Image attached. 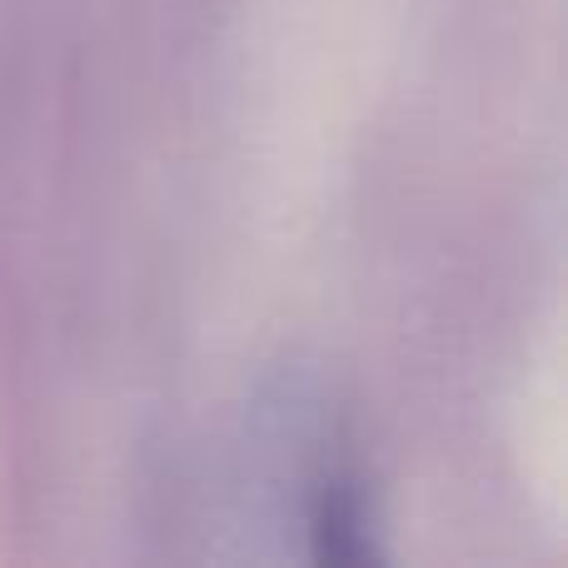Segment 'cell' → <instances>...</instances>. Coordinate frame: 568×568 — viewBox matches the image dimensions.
I'll list each match as a JSON object with an SVG mask.
<instances>
[{
	"mask_svg": "<svg viewBox=\"0 0 568 568\" xmlns=\"http://www.w3.org/2000/svg\"><path fill=\"white\" fill-rule=\"evenodd\" d=\"M310 539L320 564H364L374 559L369 544V514H364V494L349 479H329L314 489L310 499Z\"/></svg>",
	"mask_w": 568,
	"mask_h": 568,
	"instance_id": "cell-1",
	"label": "cell"
}]
</instances>
